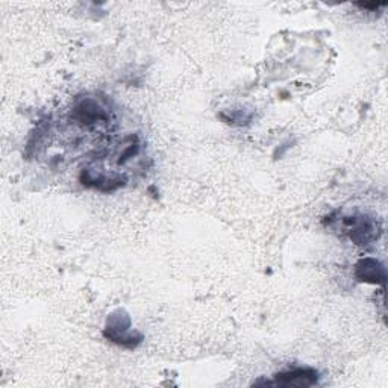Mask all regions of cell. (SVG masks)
I'll return each mask as SVG.
<instances>
[{"label":"cell","instance_id":"1","mask_svg":"<svg viewBox=\"0 0 388 388\" xmlns=\"http://www.w3.org/2000/svg\"><path fill=\"white\" fill-rule=\"evenodd\" d=\"M319 373L312 369H293L275 375V380L266 382L267 385L281 387H310L317 384Z\"/></svg>","mask_w":388,"mask_h":388},{"label":"cell","instance_id":"2","mask_svg":"<svg viewBox=\"0 0 388 388\" xmlns=\"http://www.w3.org/2000/svg\"><path fill=\"white\" fill-rule=\"evenodd\" d=\"M356 278L364 282H370V284H385V267L373 258L361 259L356 264Z\"/></svg>","mask_w":388,"mask_h":388},{"label":"cell","instance_id":"3","mask_svg":"<svg viewBox=\"0 0 388 388\" xmlns=\"http://www.w3.org/2000/svg\"><path fill=\"white\" fill-rule=\"evenodd\" d=\"M387 4H356V6L364 8V9H377L381 6H385Z\"/></svg>","mask_w":388,"mask_h":388}]
</instances>
